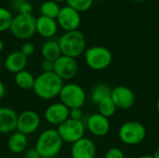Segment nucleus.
<instances>
[{"label":"nucleus","instance_id":"0eeeda50","mask_svg":"<svg viewBox=\"0 0 159 158\" xmlns=\"http://www.w3.org/2000/svg\"><path fill=\"white\" fill-rule=\"evenodd\" d=\"M35 21L36 18L33 14H17L13 17L9 31L18 39H29L36 32Z\"/></svg>","mask_w":159,"mask_h":158},{"label":"nucleus","instance_id":"9b49d317","mask_svg":"<svg viewBox=\"0 0 159 158\" xmlns=\"http://www.w3.org/2000/svg\"><path fill=\"white\" fill-rule=\"evenodd\" d=\"M58 25L65 32L78 30L81 23V16L78 11L69 6L61 7L56 19Z\"/></svg>","mask_w":159,"mask_h":158},{"label":"nucleus","instance_id":"f8f14e48","mask_svg":"<svg viewBox=\"0 0 159 158\" xmlns=\"http://www.w3.org/2000/svg\"><path fill=\"white\" fill-rule=\"evenodd\" d=\"M111 99L116 108L127 110L133 106L135 102V94L131 88L126 86H117L112 88Z\"/></svg>","mask_w":159,"mask_h":158},{"label":"nucleus","instance_id":"c756f323","mask_svg":"<svg viewBox=\"0 0 159 158\" xmlns=\"http://www.w3.org/2000/svg\"><path fill=\"white\" fill-rule=\"evenodd\" d=\"M69 118L74 119V120H81L82 121V118H83V111H82V108L70 109Z\"/></svg>","mask_w":159,"mask_h":158},{"label":"nucleus","instance_id":"423d86ee","mask_svg":"<svg viewBox=\"0 0 159 158\" xmlns=\"http://www.w3.org/2000/svg\"><path fill=\"white\" fill-rule=\"evenodd\" d=\"M61 102L69 109L82 108L87 100V94L84 88L76 83L63 84L59 94Z\"/></svg>","mask_w":159,"mask_h":158},{"label":"nucleus","instance_id":"1a4fd4ad","mask_svg":"<svg viewBox=\"0 0 159 158\" xmlns=\"http://www.w3.org/2000/svg\"><path fill=\"white\" fill-rule=\"evenodd\" d=\"M78 63L75 59L61 55L53 62V72L62 80H72L78 73Z\"/></svg>","mask_w":159,"mask_h":158},{"label":"nucleus","instance_id":"b1692460","mask_svg":"<svg viewBox=\"0 0 159 158\" xmlns=\"http://www.w3.org/2000/svg\"><path fill=\"white\" fill-rule=\"evenodd\" d=\"M97 106H98V113L107 118L112 117L116 114L117 109L111 97L103 99L97 104Z\"/></svg>","mask_w":159,"mask_h":158},{"label":"nucleus","instance_id":"f3484780","mask_svg":"<svg viewBox=\"0 0 159 158\" xmlns=\"http://www.w3.org/2000/svg\"><path fill=\"white\" fill-rule=\"evenodd\" d=\"M27 65V57L24 56L20 50L10 52L4 61L5 68L11 74H17L25 70Z\"/></svg>","mask_w":159,"mask_h":158},{"label":"nucleus","instance_id":"2eb2a0df","mask_svg":"<svg viewBox=\"0 0 159 158\" xmlns=\"http://www.w3.org/2000/svg\"><path fill=\"white\" fill-rule=\"evenodd\" d=\"M96 152V145L93 141L86 137L74 142L71 147L72 158H95Z\"/></svg>","mask_w":159,"mask_h":158},{"label":"nucleus","instance_id":"a878e982","mask_svg":"<svg viewBox=\"0 0 159 158\" xmlns=\"http://www.w3.org/2000/svg\"><path fill=\"white\" fill-rule=\"evenodd\" d=\"M67 6L75 9L76 11L84 12L91 7L93 5V0H65Z\"/></svg>","mask_w":159,"mask_h":158},{"label":"nucleus","instance_id":"ea45409f","mask_svg":"<svg viewBox=\"0 0 159 158\" xmlns=\"http://www.w3.org/2000/svg\"><path fill=\"white\" fill-rule=\"evenodd\" d=\"M50 158H59V157H57V156H55V157H50Z\"/></svg>","mask_w":159,"mask_h":158},{"label":"nucleus","instance_id":"ddd939ff","mask_svg":"<svg viewBox=\"0 0 159 158\" xmlns=\"http://www.w3.org/2000/svg\"><path fill=\"white\" fill-rule=\"evenodd\" d=\"M86 129L96 137H103L110 131L109 118L102 115L99 113L89 115L86 121Z\"/></svg>","mask_w":159,"mask_h":158},{"label":"nucleus","instance_id":"6e6552de","mask_svg":"<svg viewBox=\"0 0 159 158\" xmlns=\"http://www.w3.org/2000/svg\"><path fill=\"white\" fill-rule=\"evenodd\" d=\"M57 131L61 136L62 142L74 143L78 140L84 138L86 132L85 123L81 120H74L68 118L62 124L58 126Z\"/></svg>","mask_w":159,"mask_h":158},{"label":"nucleus","instance_id":"58836bf2","mask_svg":"<svg viewBox=\"0 0 159 158\" xmlns=\"http://www.w3.org/2000/svg\"><path fill=\"white\" fill-rule=\"evenodd\" d=\"M1 67H2V62H1V60H0V70H1Z\"/></svg>","mask_w":159,"mask_h":158},{"label":"nucleus","instance_id":"6ab92c4d","mask_svg":"<svg viewBox=\"0 0 159 158\" xmlns=\"http://www.w3.org/2000/svg\"><path fill=\"white\" fill-rule=\"evenodd\" d=\"M27 145H28L27 136L19 131L12 132L7 141L8 150L13 154H21L25 152Z\"/></svg>","mask_w":159,"mask_h":158},{"label":"nucleus","instance_id":"7c9ffc66","mask_svg":"<svg viewBox=\"0 0 159 158\" xmlns=\"http://www.w3.org/2000/svg\"><path fill=\"white\" fill-rule=\"evenodd\" d=\"M41 70H42V73L53 72V61L44 60L41 62Z\"/></svg>","mask_w":159,"mask_h":158},{"label":"nucleus","instance_id":"f03ea898","mask_svg":"<svg viewBox=\"0 0 159 158\" xmlns=\"http://www.w3.org/2000/svg\"><path fill=\"white\" fill-rule=\"evenodd\" d=\"M62 144L63 142L57 129H48L38 135L34 149L41 158L55 157L61 153Z\"/></svg>","mask_w":159,"mask_h":158},{"label":"nucleus","instance_id":"412c9836","mask_svg":"<svg viewBox=\"0 0 159 158\" xmlns=\"http://www.w3.org/2000/svg\"><path fill=\"white\" fill-rule=\"evenodd\" d=\"M14 81L16 86L22 89V90H29V89H33L34 85V81H35V77L34 76V74L27 71V70H22L17 74H15L14 76Z\"/></svg>","mask_w":159,"mask_h":158},{"label":"nucleus","instance_id":"7ed1b4c3","mask_svg":"<svg viewBox=\"0 0 159 158\" xmlns=\"http://www.w3.org/2000/svg\"><path fill=\"white\" fill-rule=\"evenodd\" d=\"M61 55L76 59L86 50V37L78 30L65 32L58 40Z\"/></svg>","mask_w":159,"mask_h":158},{"label":"nucleus","instance_id":"72a5a7b5","mask_svg":"<svg viewBox=\"0 0 159 158\" xmlns=\"http://www.w3.org/2000/svg\"><path fill=\"white\" fill-rule=\"evenodd\" d=\"M154 158H159V148H157V150H156V152H155V154H154Z\"/></svg>","mask_w":159,"mask_h":158},{"label":"nucleus","instance_id":"4be33fe9","mask_svg":"<svg viewBox=\"0 0 159 158\" xmlns=\"http://www.w3.org/2000/svg\"><path fill=\"white\" fill-rule=\"evenodd\" d=\"M112 88L105 83H99L95 85L90 91V100L95 104H98L105 98L111 97Z\"/></svg>","mask_w":159,"mask_h":158},{"label":"nucleus","instance_id":"c85d7f7f","mask_svg":"<svg viewBox=\"0 0 159 158\" xmlns=\"http://www.w3.org/2000/svg\"><path fill=\"white\" fill-rule=\"evenodd\" d=\"M34 50H35L34 45L33 43L26 42V43H24V44L21 46L20 51L24 56H26V57L28 58L29 56H32V55L34 53Z\"/></svg>","mask_w":159,"mask_h":158},{"label":"nucleus","instance_id":"4468645a","mask_svg":"<svg viewBox=\"0 0 159 158\" xmlns=\"http://www.w3.org/2000/svg\"><path fill=\"white\" fill-rule=\"evenodd\" d=\"M69 113L70 109L60 102L52 103L47 107L44 116L48 124L58 127L69 118Z\"/></svg>","mask_w":159,"mask_h":158},{"label":"nucleus","instance_id":"e433bc0d","mask_svg":"<svg viewBox=\"0 0 159 158\" xmlns=\"http://www.w3.org/2000/svg\"><path fill=\"white\" fill-rule=\"evenodd\" d=\"M138 158H154V156H150V155H144V156H140V157Z\"/></svg>","mask_w":159,"mask_h":158},{"label":"nucleus","instance_id":"2f4dec72","mask_svg":"<svg viewBox=\"0 0 159 158\" xmlns=\"http://www.w3.org/2000/svg\"><path fill=\"white\" fill-rule=\"evenodd\" d=\"M24 158H41L40 156L38 155V153L36 152V150L34 149H28L27 151L24 152Z\"/></svg>","mask_w":159,"mask_h":158},{"label":"nucleus","instance_id":"a211bd4d","mask_svg":"<svg viewBox=\"0 0 159 158\" xmlns=\"http://www.w3.org/2000/svg\"><path fill=\"white\" fill-rule=\"evenodd\" d=\"M35 30L42 37L51 38L57 34L58 23L54 19L39 16L35 21Z\"/></svg>","mask_w":159,"mask_h":158},{"label":"nucleus","instance_id":"473e14b6","mask_svg":"<svg viewBox=\"0 0 159 158\" xmlns=\"http://www.w3.org/2000/svg\"><path fill=\"white\" fill-rule=\"evenodd\" d=\"M6 95V86L3 83L2 80H0V101L5 97Z\"/></svg>","mask_w":159,"mask_h":158},{"label":"nucleus","instance_id":"5701e85b","mask_svg":"<svg viewBox=\"0 0 159 158\" xmlns=\"http://www.w3.org/2000/svg\"><path fill=\"white\" fill-rule=\"evenodd\" d=\"M60 9H61V7H60L59 4L53 0L46 1L44 3H42V5L40 7L41 16L48 17V18L54 19V20L57 19Z\"/></svg>","mask_w":159,"mask_h":158},{"label":"nucleus","instance_id":"bb28decb","mask_svg":"<svg viewBox=\"0 0 159 158\" xmlns=\"http://www.w3.org/2000/svg\"><path fill=\"white\" fill-rule=\"evenodd\" d=\"M12 7L18 14H32L33 11V6L27 0H14Z\"/></svg>","mask_w":159,"mask_h":158},{"label":"nucleus","instance_id":"20e7f679","mask_svg":"<svg viewBox=\"0 0 159 158\" xmlns=\"http://www.w3.org/2000/svg\"><path fill=\"white\" fill-rule=\"evenodd\" d=\"M86 64L94 71H102L110 66L113 61L111 51L102 46H93L84 52Z\"/></svg>","mask_w":159,"mask_h":158},{"label":"nucleus","instance_id":"4c0bfd02","mask_svg":"<svg viewBox=\"0 0 159 158\" xmlns=\"http://www.w3.org/2000/svg\"><path fill=\"white\" fill-rule=\"evenodd\" d=\"M53 1H55V2H57V3H60V2H64L65 0H53Z\"/></svg>","mask_w":159,"mask_h":158},{"label":"nucleus","instance_id":"9d476101","mask_svg":"<svg viewBox=\"0 0 159 158\" xmlns=\"http://www.w3.org/2000/svg\"><path fill=\"white\" fill-rule=\"evenodd\" d=\"M41 119L39 115L33 110H26L18 115L17 131L28 136L34 133L40 127Z\"/></svg>","mask_w":159,"mask_h":158},{"label":"nucleus","instance_id":"f704fd0d","mask_svg":"<svg viewBox=\"0 0 159 158\" xmlns=\"http://www.w3.org/2000/svg\"><path fill=\"white\" fill-rule=\"evenodd\" d=\"M3 49H4V42L0 39V53L3 51Z\"/></svg>","mask_w":159,"mask_h":158},{"label":"nucleus","instance_id":"39448f33","mask_svg":"<svg viewBox=\"0 0 159 158\" xmlns=\"http://www.w3.org/2000/svg\"><path fill=\"white\" fill-rule=\"evenodd\" d=\"M118 136L124 144L135 146L145 140L146 129L141 122L135 120L127 121L119 128Z\"/></svg>","mask_w":159,"mask_h":158},{"label":"nucleus","instance_id":"cd10ccee","mask_svg":"<svg viewBox=\"0 0 159 158\" xmlns=\"http://www.w3.org/2000/svg\"><path fill=\"white\" fill-rule=\"evenodd\" d=\"M104 158H125V155L120 148L112 147L107 150Z\"/></svg>","mask_w":159,"mask_h":158},{"label":"nucleus","instance_id":"f257e3e1","mask_svg":"<svg viewBox=\"0 0 159 158\" xmlns=\"http://www.w3.org/2000/svg\"><path fill=\"white\" fill-rule=\"evenodd\" d=\"M63 81L54 73H41L35 77L33 90L34 94L41 100L48 101L59 96Z\"/></svg>","mask_w":159,"mask_h":158},{"label":"nucleus","instance_id":"dca6fc26","mask_svg":"<svg viewBox=\"0 0 159 158\" xmlns=\"http://www.w3.org/2000/svg\"><path fill=\"white\" fill-rule=\"evenodd\" d=\"M18 114L10 107H0V133H12L17 129Z\"/></svg>","mask_w":159,"mask_h":158},{"label":"nucleus","instance_id":"c9c22d12","mask_svg":"<svg viewBox=\"0 0 159 158\" xmlns=\"http://www.w3.org/2000/svg\"><path fill=\"white\" fill-rule=\"evenodd\" d=\"M156 108H157V114L159 115V97H158V99H157V101Z\"/></svg>","mask_w":159,"mask_h":158},{"label":"nucleus","instance_id":"aec40b11","mask_svg":"<svg viewBox=\"0 0 159 158\" xmlns=\"http://www.w3.org/2000/svg\"><path fill=\"white\" fill-rule=\"evenodd\" d=\"M41 55L44 60L49 61H55L59 57L61 56L59 42L56 40H48L42 45Z\"/></svg>","mask_w":159,"mask_h":158},{"label":"nucleus","instance_id":"393cba45","mask_svg":"<svg viewBox=\"0 0 159 158\" xmlns=\"http://www.w3.org/2000/svg\"><path fill=\"white\" fill-rule=\"evenodd\" d=\"M13 20L12 14L5 7H0V32L9 30Z\"/></svg>","mask_w":159,"mask_h":158}]
</instances>
